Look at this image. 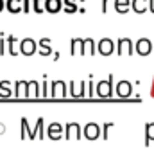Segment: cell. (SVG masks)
<instances>
[{
	"label": "cell",
	"instance_id": "1",
	"mask_svg": "<svg viewBox=\"0 0 154 149\" xmlns=\"http://www.w3.org/2000/svg\"><path fill=\"white\" fill-rule=\"evenodd\" d=\"M115 92V83H113V74H109L108 77L100 79L97 84H95V94L99 97H109L111 94Z\"/></svg>",
	"mask_w": 154,
	"mask_h": 149
},
{
	"label": "cell",
	"instance_id": "2",
	"mask_svg": "<svg viewBox=\"0 0 154 149\" xmlns=\"http://www.w3.org/2000/svg\"><path fill=\"white\" fill-rule=\"evenodd\" d=\"M66 84H68V83H65L63 79H54V81L50 83V95H52L54 99L65 97V95H66Z\"/></svg>",
	"mask_w": 154,
	"mask_h": 149
},
{
	"label": "cell",
	"instance_id": "3",
	"mask_svg": "<svg viewBox=\"0 0 154 149\" xmlns=\"http://www.w3.org/2000/svg\"><path fill=\"white\" fill-rule=\"evenodd\" d=\"M81 133H82V128H81V124L75 122V120H70V122H66L65 124V137L68 138V140H79V137H81Z\"/></svg>",
	"mask_w": 154,
	"mask_h": 149
},
{
	"label": "cell",
	"instance_id": "4",
	"mask_svg": "<svg viewBox=\"0 0 154 149\" xmlns=\"http://www.w3.org/2000/svg\"><path fill=\"white\" fill-rule=\"evenodd\" d=\"M82 133H84V137H86L88 140H95V138H99V137L102 135V129H100V126H99L97 122L90 120L86 126H82Z\"/></svg>",
	"mask_w": 154,
	"mask_h": 149
},
{
	"label": "cell",
	"instance_id": "5",
	"mask_svg": "<svg viewBox=\"0 0 154 149\" xmlns=\"http://www.w3.org/2000/svg\"><path fill=\"white\" fill-rule=\"evenodd\" d=\"M115 94L118 97H129L133 94V83L127 79H118L115 83Z\"/></svg>",
	"mask_w": 154,
	"mask_h": 149
},
{
	"label": "cell",
	"instance_id": "6",
	"mask_svg": "<svg viewBox=\"0 0 154 149\" xmlns=\"http://www.w3.org/2000/svg\"><path fill=\"white\" fill-rule=\"evenodd\" d=\"M134 49V41L131 38H118L116 40V52L118 54H133Z\"/></svg>",
	"mask_w": 154,
	"mask_h": 149
},
{
	"label": "cell",
	"instance_id": "7",
	"mask_svg": "<svg viewBox=\"0 0 154 149\" xmlns=\"http://www.w3.org/2000/svg\"><path fill=\"white\" fill-rule=\"evenodd\" d=\"M134 49H136V52H138L140 56H147V54H151V50L154 49V45L149 38L143 36V38H138V40H136Z\"/></svg>",
	"mask_w": 154,
	"mask_h": 149
},
{
	"label": "cell",
	"instance_id": "8",
	"mask_svg": "<svg viewBox=\"0 0 154 149\" xmlns=\"http://www.w3.org/2000/svg\"><path fill=\"white\" fill-rule=\"evenodd\" d=\"M70 95L72 97H86L88 81H70Z\"/></svg>",
	"mask_w": 154,
	"mask_h": 149
},
{
	"label": "cell",
	"instance_id": "9",
	"mask_svg": "<svg viewBox=\"0 0 154 149\" xmlns=\"http://www.w3.org/2000/svg\"><path fill=\"white\" fill-rule=\"evenodd\" d=\"M97 50L104 56H109V54H113V50H116V43L111 38H102L97 43Z\"/></svg>",
	"mask_w": 154,
	"mask_h": 149
},
{
	"label": "cell",
	"instance_id": "10",
	"mask_svg": "<svg viewBox=\"0 0 154 149\" xmlns=\"http://www.w3.org/2000/svg\"><path fill=\"white\" fill-rule=\"evenodd\" d=\"M36 50H38V43L34 41V38L27 36V38H23V40L20 41V52H22V54L31 56V54H34Z\"/></svg>",
	"mask_w": 154,
	"mask_h": 149
},
{
	"label": "cell",
	"instance_id": "11",
	"mask_svg": "<svg viewBox=\"0 0 154 149\" xmlns=\"http://www.w3.org/2000/svg\"><path fill=\"white\" fill-rule=\"evenodd\" d=\"M14 95L20 99H27L29 97V81H23V79L14 81Z\"/></svg>",
	"mask_w": 154,
	"mask_h": 149
},
{
	"label": "cell",
	"instance_id": "12",
	"mask_svg": "<svg viewBox=\"0 0 154 149\" xmlns=\"http://www.w3.org/2000/svg\"><path fill=\"white\" fill-rule=\"evenodd\" d=\"M47 135H48L50 138H54V140L61 138V137H63V124L57 122V120L50 122V124L47 126Z\"/></svg>",
	"mask_w": 154,
	"mask_h": 149
},
{
	"label": "cell",
	"instance_id": "13",
	"mask_svg": "<svg viewBox=\"0 0 154 149\" xmlns=\"http://www.w3.org/2000/svg\"><path fill=\"white\" fill-rule=\"evenodd\" d=\"M20 41H22V40H18L14 34H7V52H9L11 56H16V54H18V50H20Z\"/></svg>",
	"mask_w": 154,
	"mask_h": 149
},
{
	"label": "cell",
	"instance_id": "14",
	"mask_svg": "<svg viewBox=\"0 0 154 149\" xmlns=\"http://www.w3.org/2000/svg\"><path fill=\"white\" fill-rule=\"evenodd\" d=\"M13 84L14 83H11V81H7V79H2L0 81V97H11L13 94H14V88H13Z\"/></svg>",
	"mask_w": 154,
	"mask_h": 149
},
{
	"label": "cell",
	"instance_id": "15",
	"mask_svg": "<svg viewBox=\"0 0 154 149\" xmlns=\"http://www.w3.org/2000/svg\"><path fill=\"white\" fill-rule=\"evenodd\" d=\"M29 97H31V99L41 97V83L36 81V79L29 81Z\"/></svg>",
	"mask_w": 154,
	"mask_h": 149
},
{
	"label": "cell",
	"instance_id": "16",
	"mask_svg": "<svg viewBox=\"0 0 154 149\" xmlns=\"http://www.w3.org/2000/svg\"><path fill=\"white\" fill-rule=\"evenodd\" d=\"M43 5H45V11H48V13H57L65 4H63V0H45Z\"/></svg>",
	"mask_w": 154,
	"mask_h": 149
},
{
	"label": "cell",
	"instance_id": "17",
	"mask_svg": "<svg viewBox=\"0 0 154 149\" xmlns=\"http://www.w3.org/2000/svg\"><path fill=\"white\" fill-rule=\"evenodd\" d=\"M82 45H84V38H72L70 40V52L82 54Z\"/></svg>",
	"mask_w": 154,
	"mask_h": 149
},
{
	"label": "cell",
	"instance_id": "18",
	"mask_svg": "<svg viewBox=\"0 0 154 149\" xmlns=\"http://www.w3.org/2000/svg\"><path fill=\"white\" fill-rule=\"evenodd\" d=\"M5 7L11 13H20L23 11V0H5Z\"/></svg>",
	"mask_w": 154,
	"mask_h": 149
},
{
	"label": "cell",
	"instance_id": "19",
	"mask_svg": "<svg viewBox=\"0 0 154 149\" xmlns=\"http://www.w3.org/2000/svg\"><path fill=\"white\" fill-rule=\"evenodd\" d=\"M97 49L95 40L93 38H84V45H82V54H93Z\"/></svg>",
	"mask_w": 154,
	"mask_h": 149
},
{
	"label": "cell",
	"instance_id": "20",
	"mask_svg": "<svg viewBox=\"0 0 154 149\" xmlns=\"http://www.w3.org/2000/svg\"><path fill=\"white\" fill-rule=\"evenodd\" d=\"M131 7L136 13H145V9L149 7V0H131Z\"/></svg>",
	"mask_w": 154,
	"mask_h": 149
},
{
	"label": "cell",
	"instance_id": "21",
	"mask_svg": "<svg viewBox=\"0 0 154 149\" xmlns=\"http://www.w3.org/2000/svg\"><path fill=\"white\" fill-rule=\"evenodd\" d=\"M151 140H154V120L145 122V146H149Z\"/></svg>",
	"mask_w": 154,
	"mask_h": 149
},
{
	"label": "cell",
	"instance_id": "22",
	"mask_svg": "<svg viewBox=\"0 0 154 149\" xmlns=\"http://www.w3.org/2000/svg\"><path fill=\"white\" fill-rule=\"evenodd\" d=\"M131 7V0H115V9L118 13H127Z\"/></svg>",
	"mask_w": 154,
	"mask_h": 149
},
{
	"label": "cell",
	"instance_id": "23",
	"mask_svg": "<svg viewBox=\"0 0 154 149\" xmlns=\"http://www.w3.org/2000/svg\"><path fill=\"white\" fill-rule=\"evenodd\" d=\"M22 126H20V138H23L25 135H29V120L27 117H22Z\"/></svg>",
	"mask_w": 154,
	"mask_h": 149
},
{
	"label": "cell",
	"instance_id": "24",
	"mask_svg": "<svg viewBox=\"0 0 154 149\" xmlns=\"http://www.w3.org/2000/svg\"><path fill=\"white\" fill-rule=\"evenodd\" d=\"M36 129H38V137H45V120H43V117H38V120H36Z\"/></svg>",
	"mask_w": 154,
	"mask_h": 149
},
{
	"label": "cell",
	"instance_id": "25",
	"mask_svg": "<svg viewBox=\"0 0 154 149\" xmlns=\"http://www.w3.org/2000/svg\"><path fill=\"white\" fill-rule=\"evenodd\" d=\"M43 0H32V9H34V13H41L43 9H45V5L41 4Z\"/></svg>",
	"mask_w": 154,
	"mask_h": 149
},
{
	"label": "cell",
	"instance_id": "26",
	"mask_svg": "<svg viewBox=\"0 0 154 149\" xmlns=\"http://www.w3.org/2000/svg\"><path fill=\"white\" fill-rule=\"evenodd\" d=\"M38 52L41 56H50V54H54V49L52 47H38Z\"/></svg>",
	"mask_w": 154,
	"mask_h": 149
},
{
	"label": "cell",
	"instance_id": "27",
	"mask_svg": "<svg viewBox=\"0 0 154 149\" xmlns=\"http://www.w3.org/2000/svg\"><path fill=\"white\" fill-rule=\"evenodd\" d=\"M111 126H113V122H111V120H108V122H104V124H102V137H104V140L108 138V131H109V128H111Z\"/></svg>",
	"mask_w": 154,
	"mask_h": 149
},
{
	"label": "cell",
	"instance_id": "28",
	"mask_svg": "<svg viewBox=\"0 0 154 149\" xmlns=\"http://www.w3.org/2000/svg\"><path fill=\"white\" fill-rule=\"evenodd\" d=\"M95 94V84L93 81H88V88H86V97H91Z\"/></svg>",
	"mask_w": 154,
	"mask_h": 149
},
{
	"label": "cell",
	"instance_id": "29",
	"mask_svg": "<svg viewBox=\"0 0 154 149\" xmlns=\"http://www.w3.org/2000/svg\"><path fill=\"white\" fill-rule=\"evenodd\" d=\"M65 11L66 13H75V11H81L77 7V4H65Z\"/></svg>",
	"mask_w": 154,
	"mask_h": 149
},
{
	"label": "cell",
	"instance_id": "30",
	"mask_svg": "<svg viewBox=\"0 0 154 149\" xmlns=\"http://www.w3.org/2000/svg\"><path fill=\"white\" fill-rule=\"evenodd\" d=\"M38 47H52V45H50V38H47V36L39 38V41H38Z\"/></svg>",
	"mask_w": 154,
	"mask_h": 149
},
{
	"label": "cell",
	"instance_id": "31",
	"mask_svg": "<svg viewBox=\"0 0 154 149\" xmlns=\"http://www.w3.org/2000/svg\"><path fill=\"white\" fill-rule=\"evenodd\" d=\"M41 97H48V83L47 81L41 83Z\"/></svg>",
	"mask_w": 154,
	"mask_h": 149
},
{
	"label": "cell",
	"instance_id": "32",
	"mask_svg": "<svg viewBox=\"0 0 154 149\" xmlns=\"http://www.w3.org/2000/svg\"><path fill=\"white\" fill-rule=\"evenodd\" d=\"M31 4H32V0H23V13L31 11Z\"/></svg>",
	"mask_w": 154,
	"mask_h": 149
},
{
	"label": "cell",
	"instance_id": "33",
	"mask_svg": "<svg viewBox=\"0 0 154 149\" xmlns=\"http://www.w3.org/2000/svg\"><path fill=\"white\" fill-rule=\"evenodd\" d=\"M111 0H100V4H102V13H106L108 11V4H109Z\"/></svg>",
	"mask_w": 154,
	"mask_h": 149
},
{
	"label": "cell",
	"instance_id": "34",
	"mask_svg": "<svg viewBox=\"0 0 154 149\" xmlns=\"http://www.w3.org/2000/svg\"><path fill=\"white\" fill-rule=\"evenodd\" d=\"M149 94L154 97V75H152V83H151V88H149Z\"/></svg>",
	"mask_w": 154,
	"mask_h": 149
},
{
	"label": "cell",
	"instance_id": "35",
	"mask_svg": "<svg viewBox=\"0 0 154 149\" xmlns=\"http://www.w3.org/2000/svg\"><path fill=\"white\" fill-rule=\"evenodd\" d=\"M149 9H151V13H154V0H149Z\"/></svg>",
	"mask_w": 154,
	"mask_h": 149
},
{
	"label": "cell",
	"instance_id": "36",
	"mask_svg": "<svg viewBox=\"0 0 154 149\" xmlns=\"http://www.w3.org/2000/svg\"><path fill=\"white\" fill-rule=\"evenodd\" d=\"M63 4H77V0H63Z\"/></svg>",
	"mask_w": 154,
	"mask_h": 149
},
{
	"label": "cell",
	"instance_id": "37",
	"mask_svg": "<svg viewBox=\"0 0 154 149\" xmlns=\"http://www.w3.org/2000/svg\"><path fill=\"white\" fill-rule=\"evenodd\" d=\"M52 58H54V59H57V58H59V52H57V50H54V54H52Z\"/></svg>",
	"mask_w": 154,
	"mask_h": 149
},
{
	"label": "cell",
	"instance_id": "38",
	"mask_svg": "<svg viewBox=\"0 0 154 149\" xmlns=\"http://www.w3.org/2000/svg\"><path fill=\"white\" fill-rule=\"evenodd\" d=\"M4 5H5V0H0V11L4 9Z\"/></svg>",
	"mask_w": 154,
	"mask_h": 149
},
{
	"label": "cell",
	"instance_id": "39",
	"mask_svg": "<svg viewBox=\"0 0 154 149\" xmlns=\"http://www.w3.org/2000/svg\"><path fill=\"white\" fill-rule=\"evenodd\" d=\"M4 129H5V126H4V124H2V122H0V133H2V131H4Z\"/></svg>",
	"mask_w": 154,
	"mask_h": 149
}]
</instances>
